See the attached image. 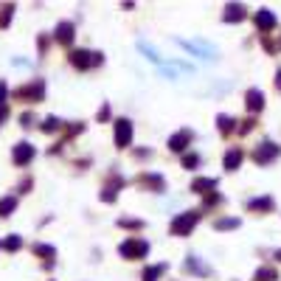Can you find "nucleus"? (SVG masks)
<instances>
[{
  "label": "nucleus",
  "instance_id": "412c9836",
  "mask_svg": "<svg viewBox=\"0 0 281 281\" xmlns=\"http://www.w3.org/2000/svg\"><path fill=\"white\" fill-rule=\"evenodd\" d=\"M197 163H200V157H197V155H186V157H183V166H197Z\"/></svg>",
  "mask_w": 281,
  "mask_h": 281
},
{
  "label": "nucleus",
  "instance_id": "4be33fe9",
  "mask_svg": "<svg viewBox=\"0 0 281 281\" xmlns=\"http://www.w3.org/2000/svg\"><path fill=\"white\" fill-rule=\"evenodd\" d=\"M37 253H40V256H54V247H48V245H37Z\"/></svg>",
  "mask_w": 281,
  "mask_h": 281
},
{
  "label": "nucleus",
  "instance_id": "b1692460",
  "mask_svg": "<svg viewBox=\"0 0 281 281\" xmlns=\"http://www.w3.org/2000/svg\"><path fill=\"white\" fill-rule=\"evenodd\" d=\"M56 118H45V124H43V130H48V132H51V130H56Z\"/></svg>",
  "mask_w": 281,
  "mask_h": 281
},
{
  "label": "nucleus",
  "instance_id": "0eeeda50",
  "mask_svg": "<svg viewBox=\"0 0 281 281\" xmlns=\"http://www.w3.org/2000/svg\"><path fill=\"white\" fill-rule=\"evenodd\" d=\"M31 157H34V146L31 144H17V149H14V163H17V166L28 163Z\"/></svg>",
  "mask_w": 281,
  "mask_h": 281
},
{
  "label": "nucleus",
  "instance_id": "aec40b11",
  "mask_svg": "<svg viewBox=\"0 0 281 281\" xmlns=\"http://www.w3.org/2000/svg\"><path fill=\"white\" fill-rule=\"evenodd\" d=\"M236 225H239V219H219L216 228H219V231H228V228H236Z\"/></svg>",
  "mask_w": 281,
  "mask_h": 281
},
{
  "label": "nucleus",
  "instance_id": "9b49d317",
  "mask_svg": "<svg viewBox=\"0 0 281 281\" xmlns=\"http://www.w3.org/2000/svg\"><path fill=\"white\" fill-rule=\"evenodd\" d=\"M247 208H250V211H270V208H273V200H270V197H261V200H247Z\"/></svg>",
  "mask_w": 281,
  "mask_h": 281
},
{
  "label": "nucleus",
  "instance_id": "2eb2a0df",
  "mask_svg": "<svg viewBox=\"0 0 281 281\" xmlns=\"http://www.w3.org/2000/svg\"><path fill=\"white\" fill-rule=\"evenodd\" d=\"M276 279H279V273L273 267H261L256 276H253V281H276Z\"/></svg>",
  "mask_w": 281,
  "mask_h": 281
},
{
  "label": "nucleus",
  "instance_id": "7ed1b4c3",
  "mask_svg": "<svg viewBox=\"0 0 281 281\" xmlns=\"http://www.w3.org/2000/svg\"><path fill=\"white\" fill-rule=\"evenodd\" d=\"M279 152H281V149H279L276 144H270V141H264V144H259V149L253 152V160L264 166V163H270L273 157H279Z\"/></svg>",
  "mask_w": 281,
  "mask_h": 281
},
{
  "label": "nucleus",
  "instance_id": "423d86ee",
  "mask_svg": "<svg viewBox=\"0 0 281 281\" xmlns=\"http://www.w3.org/2000/svg\"><path fill=\"white\" fill-rule=\"evenodd\" d=\"M189 141H191V132L189 130H180L177 135L169 138V149H172V152H183V149L189 146Z\"/></svg>",
  "mask_w": 281,
  "mask_h": 281
},
{
  "label": "nucleus",
  "instance_id": "f257e3e1",
  "mask_svg": "<svg viewBox=\"0 0 281 281\" xmlns=\"http://www.w3.org/2000/svg\"><path fill=\"white\" fill-rule=\"evenodd\" d=\"M197 219H200V214H197V211H186V214H180L177 219L172 222V234H174V236L189 234L191 228L197 225Z\"/></svg>",
  "mask_w": 281,
  "mask_h": 281
},
{
  "label": "nucleus",
  "instance_id": "5701e85b",
  "mask_svg": "<svg viewBox=\"0 0 281 281\" xmlns=\"http://www.w3.org/2000/svg\"><path fill=\"white\" fill-rule=\"evenodd\" d=\"M6 247H9V250H17V247H20V239H17V236L6 239Z\"/></svg>",
  "mask_w": 281,
  "mask_h": 281
},
{
  "label": "nucleus",
  "instance_id": "dca6fc26",
  "mask_svg": "<svg viewBox=\"0 0 281 281\" xmlns=\"http://www.w3.org/2000/svg\"><path fill=\"white\" fill-rule=\"evenodd\" d=\"M14 205H17V200H14V197H6V200H0V216H9V214L14 211Z\"/></svg>",
  "mask_w": 281,
  "mask_h": 281
},
{
  "label": "nucleus",
  "instance_id": "6e6552de",
  "mask_svg": "<svg viewBox=\"0 0 281 281\" xmlns=\"http://www.w3.org/2000/svg\"><path fill=\"white\" fill-rule=\"evenodd\" d=\"M256 25L261 28V31H270V28H276V14L273 11H267V9H261L256 14Z\"/></svg>",
  "mask_w": 281,
  "mask_h": 281
},
{
  "label": "nucleus",
  "instance_id": "a878e982",
  "mask_svg": "<svg viewBox=\"0 0 281 281\" xmlns=\"http://www.w3.org/2000/svg\"><path fill=\"white\" fill-rule=\"evenodd\" d=\"M276 259H281V250H279V253H276Z\"/></svg>",
  "mask_w": 281,
  "mask_h": 281
},
{
  "label": "nucleus",
  "instance_id": "393cba45",
  "mask_svg": "<svg viewBox=\"0 0 281 281\" xmlns=\"http://www.w3.org/2000/svg\"><path fill=\"white\" fill-rule=\"evenodd\" d=\"M3 99H6V85L0 82V104H3Z\"/></svg>",
  "mask_w": 281,
  "mask_h": 281
},
{
  "label": "nucleus",
  "instance_id": "20e7f679",
  "mask_svg": "<svg viewBox=\"0 0 281 281\" xmlns=\"http://www.w3.org/2000/svg\"><path fill=\"white\" fill-rule=\"evenodd\" d=\"M130 141H132V124L127 121V118H118L115 121V144L130 146Z\"/></svg>",
  "mask_w": 281,
  "mask_h": 281
},
{
  "label": "nucleus",
  "instance_id": "a211bd4d",
  "mask_svg": "<svg viewBox=\"0 0 281 281\" xmlns=\"http://www.w3.org/2000/svg\"><path fill=\"white\" fill-rule=\"evenodd\" d=\"M163 270H166V264H155V267H149V270L144 273V281H155L157 276L163 273Z\"/></svg>",
  "mask_w": 281,
  "mask_h": 281
},
{
  "label": "nucleus",
  "instance_id": "6ab92c4d",
  "mask_svg": "<svg viewBox=\"0 0 281 281\" xmlns=\"http://www.w3.org/2000/svg\"><path fill=\"white\" fill-rule=\"evenodd\" d=\"M216 121H219V130H222V132H228V130H234V118H228V115H219V118H216Z\"/></svg>",
  "mask_w": 281,
  "mask_h": 281
},
{
  "label": "nucleus",
  "instance_id": "f03ea898",
  "mask_svg": "<svg viewBox=\"0 0 281 281\" xmlns=\"http://www.w3.org/2000/svg\"><path fill=\"white\" fill-rule=\"evenodd\" d=\"M118 250H121L124 259H135V256H144L146 250H149V245H146V242H141V239H127Z\"/></svg>",
  "mask_w": 281,
  "mask_h": 281
},
{
  "label": "nucleus",
  "instance_id": "f3484780",
  "mask_svg": "<svg viewBox=\"0 0 281 281\" xmlns=\"http://www.w3.org/2000/svg\"><path fill=\"white\" fill-rule=\"evenodd\" d=\"M242 17H245V9H242V6H228V14H225V20H242Z\"/></svg>",
  "mask_w": 281,
  "mask_h": 281
},
{
  "label": "nucleus",
  "instance_id": "4468645a",
  "mask_svg": "<svg viewBox=\"0 0 281 281\" xmlns=\"http://www.w3.org/2000/svg\"><path fill=\"white\" fill-rule=\"evenodd\" d=\"M205 189H214V180L211 177H197L194 183H191V191H197V194H202Z\"/></svg>",
  "mask_w": 281,
  "mask_h": 281
},
{
  "label": "nucleus",
  "instance_id": "1a4fd4ad",
  "mask_svg": "<svg viewBox=\"0 0 281 281\" xmlns=\"http://www.w3.org/2000/svg\"><path fill=\"white\" fill-rule=\"evenodd\" d=\"M247 110H253V112H259L261 107H264V99H261V93L259 90H247Z\"/></svg>",
  "mask_w": 281,
  "mask_h": 281
},
{
  "label": "nucleus",
  "instance_id": "ddd939ff",
  "mask_svg": "<svg viewBox=\"0 0 281 281\" xmlns=\"http://www.w3.org/2000/svg\"><path fill=\"white\" fill-rule=\"evenodd\" d=\"M239 160H242V152H239V149H231V152L225 155V169H231V172L239 169Z\"/></svg>",
  "mask_w": 281,
  "mask_h": 281
},
{
  "label": "nucleus",
  "instance_id": "f8f14e48",
  "mask_svg": "<svg viewBox=\"0 0 281 281\" xmlns=\"http://www.w3.org/2000/svg\"><path fill=\"white\" fill-rule=\"evenodd\" d=\"M56 40H59V43H70V40H73V25H70V22H62V25L56 28Z\"/></svg>",
  "mask_w": 281,
  "mask_h": 281
},
{
  "label": "nucleus",
  "instance_id": "39448f33",
  "mask_svg": "<svg viewBox=\"0 0 281 281\" xmlns=\"http://www.w3.org/2000/svg\"><path fill=\"white\" fill-rule=\"evenodd\" d=\"M70 62H73L76 67H82V70H85V67H90L93 62L99 65L101 59H99V54H87V51H76V54H70Z\"/></svg>",
  "mask_w": 281,
  "mask_h": 281
},
{
  "label": "nucleus",
  "instance_id": "9d476101",
  "mask_svg": "<svg viewBox=\"0 0 281 281\" xmlns=\"http://www.w3.org/2000/svg\"><path fill=\"white\" fill-rule=\"evenodd\" d=\"M20 96L22 99H40V96H43V82H34L31 87L25 85V87L20 90Z\"/></svg>",
  "mask_w": 281,
  "mask_h": 281
}]
</instances>
